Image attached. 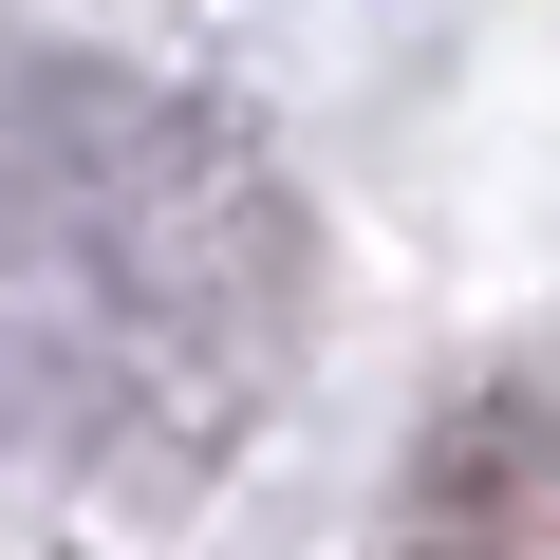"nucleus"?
Masks as SVG:
<instances>
[{"instance_id": "f257e3e1", "label": "nucleus", "mask_w": 560, "mask_h": 560, "mask_svg": "<svg viewBox=\"0 0 560 560\" xmlns=\"http://www.w3.org/2000/svg\"><path fill=\"white\" fill-rule=\"evenodd\" d=\"M300 206L243 113L0 38V448L187 467L300 337Z\"/></svg>"}]
</instances>
